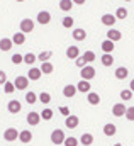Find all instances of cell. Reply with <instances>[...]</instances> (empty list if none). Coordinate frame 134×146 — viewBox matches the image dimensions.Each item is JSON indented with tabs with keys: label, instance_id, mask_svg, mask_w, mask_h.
<instances>
[{
	"label": "cell",
	"instance_id": "obj_1",
	"mask_svg": "<svg viewBox=\"0 0 134 146\" xmlns=\"http://www.w3.org/2000/svg\"><path fill=\"white\" fill-rule=\"evenodd\" d=\"M3 139H5V141H9V143H12V141L19 139V131H17L15 127H7V129L3 131Z\"/></svg>",
	"mask_w": 134,
	"mask_h": 146
},
{
	"label": "cell",
	"instance_id": "obj_2",
	"mask_svg": "<svg viewBox=\"0 0 134 146\" xmlns=\"http://www.w3.org/2000/svg\"><path fill=\"white\" fill-rule=\"evenodd\" d=\"M80 75H82V80H88V82H90V80L97 75V72H95V68H94V66L87 65V66H83V68H82V73H80Z\"/></svg>",
	"mask_w": 134,
	"mask_h": 146
},
{
	"label": "cell",
	"instance_id": "obj_3",
	"mask_svg": "<svg viewBox=\"0 0 134 146\" xmlns=\"http://www.w3.org/2000/svg\"><path fill=\"white\" fill-rule=\"evenodd\" d=\"M65 141V133H63V129H54L53 133H51V143L53 145H61Z\"/></svg>",
	"mask_w": 134,
	"mask_h": 146
},
{
	"label": "cell",
	"instance_id": "obj_4",
	"mask_svg": "<svg viewBox=\"0 0 134 146\" xmlns=\"http://www.w3.org/2000/svg\"><path fill=\"white\" fill-rule=\"evenodd\" d=\"M19 27H21V33H33L34 31V21L33 19H22L21 21V24H19Z\"/></svg>",
	"mask_w": 134,
	"mask_h": 146
},
{
	"label": "cell",
	"instance_id": "obj_5",
	"mask_svg": "<svg viewBox=\"0 0 134 146\" xmlns=\"http://www.w3.org/2000/svg\"><path fill=\"white\" fill-rule=\"evenodd\" d=\"M14 87H15L17 90H26V88L29 87V78H27V76H17L15 82H14Z\"/></svg>",
	"mask_w": 134,
	"mask_h": 146
},
{
	"label": "cell",
	"instance_id": "obj_6",
	"mask_svg": "<svg viewBox=\"0 0 134 146\" xmlns=\"http://www.w3.org/2000/svg\"><path fill=\"white\" fill-rule=\"evenodd\" d=\"M78 122H80V119L76 115H73V114L66 115V119H65V126H66L68 129H76L78 127Z\"/></svg>",
	"mask_w": 134,
	"mask_h": 146
},
{
	"label": "cell",
	"instance_id": "obj_7",
	"mask_svg": "<svg viewBox=\"0 0 134 146\" xmlns=\"http://www.w3.org/2000/svg\"><path fill=\"white\" fill-rule=\"evenodd\" d=\"M37 22H39L41 26L49 24V22H51V14H49L48 10H41V12L37 14Z\"/></svg>",
	"mask_w": 134,
	"mask_h": 146
},
{
	"label": "cell",
	"instance_id": "obj_8",
	"mask_svg": "<svg viewBox=\"0 0 134 146\" xmlns=\"http://www.w3.org/2000/svg\"><path fill=\"white\" fill-rule=\"evenodd\" d=\"M100 21H102V24H103V26H107V27H112V26L117 22L115 15H112V14H103Z\"/></svg>",
	"mask_w": 134,
	"mask_h": 146
},
{
	"label": "cell",
	"instance_id": "obj_9",
	"mask_svg": "<svg viewBox=\"0 0 134 146\" xmlns=\"http://www.w3.org/2000/svg\"><path fill=\"white\" fill-rule=\"evenodd\" d=\"M22 109V104L19 102V100H10L9 104H7V110L10 112V114H17V112H21Z\"/></svg>",
	"mask_w": 134,
	"mask_h": 146
},
{
	"label": "cell",
	"instance_id": "obj_10",
	"mask_svg": "<svg viewBox=\"0 0 134 146\" xmlns=\"http://www.w3.org/2000/svg\"><path fill=\"white\" fill-rule=\"evenodd\" d=\"M41 122V114L39 112H29L27 114V124L29 126H37Z\"/></svg>",
	"mask_w": 134,
	"mask_h": 146
},
{
	"label": "cell",
	"instance_id": "obj_11",
	"mask_svg": "<svg viewBox=\"0 0 134 146\" xmlns=\"http://www.w3.org/2000/svg\"><path fill=\"white\" fill-rule=\"evenodd\" d=\"M126 109H127V107H126L122 102H119V104H115V106L112 107V114H114L115 117H122V115L126 114Z\"/></svg>",
	"mask_w": 134,
	"mask_h": 146
},
{
	"label": "cell",
	"instance_id": "obj_12",
	"mask_svg": "<svg viewBox=\"0 0 134 146\" xmlns=\"http://www.w3.org/2000/svg\"><path fill=\"white\" fill-rule=\"evenodd\" d=\"M90 87H92V85H90L88 80H80L78 85H76V90L82 92V94H88V92H90Z\"/></svg>",
	"mask_w": 134,
	"mask_h": 146
},
{
	"label": "cell",
	"instance_id": "obj_13",
	"mask_svg": "<svg viewBox=\"0 0 134 146\" xmlns=\"http://www.w3.org/2000/svg\"><path fill=\"white\" fill-rule=\"evenodd\" d=\"M19 141H21V143H31V141H33V133H31L29 129L21 131V133H19Z\"/></svg>",
	"mask_w": 134,
	"mask_h": 146
},
{
	"label": "cell",
	"instance_id": "obj_14",
	"mask_svg": "<svg viewBox=\"0 0 134 146\" xmlns=\"http://www.w3.org/2000/svg\"><path fill=\"white\" fill-rule=\"evenodd\" d=\"M115 133H117V127H115V124H112V122H107L105 126H103V134L105 136H115Z\"/></svg>",
	"mask_w": 134,
	"mask_h": 146
},
{
	"label": "cell",
	"instance_id": "obj_15",
	"mask_svg": "<svg viewBox=\"0 0 134 146\" xmlns=\"http://www.w3.org/2000/svg\"><path fill=\"white\" fill-rule=\"evenodd\" d=\"M71 36H73L75 41H85V39H87V31H85V29H82V27H78V29H75V31H73V34H71Z\"/></svg>",
	"mask_w": 134,
	"mask_h": 146
},
{
	"label": "cell",
	"instance_id": "obj_16",
	"mask_svg": "<svg viewBox=\"0 0 134 146\" xmlns=\"http://www.w3.org/2000/svg\"><path fill=\"white\" fill-rule=\"evenodd\" d=\"M121 31H117V29H109V33H107V39H110L112 42H117V41H121Z\"/></svg>",
	"mask_w": 134,
	"mask_h": 146
},
{
	"label": "cell",
	"instance_id": "obj_17",
	"mask_svg": "<svg viewBox=\"0 0 134 146\" xmlns=\"http://www.w3.org/2000/svg\"><path fill=\"white\" fill-rule=\"evenodd\" d=\"M66 56L70 58V60H76V58L80 56V49H78V46H68Z\"/></svg>",
	"mask_w": 134,
	"mask_h": 146
},
{
	"label": "cell",
	"instance_id": "obj_18",
	"mask_svg": "<svg viewBox=\"0 0 134 146\" xmlns=\"http://www.w3.org/2000/svg\"><path fill=\"white\" fill-rule=\"evenodd\" d=\"M87 100H88V104H90V106H99V104H100V95H99V94H95V92H88Z\"/></svg>",
	"mask_w": 134,
	"mask_h": 146
},
{
	"label": "cell",
	"instance_id": "obj_19",
	"mask_svg": "<svg viewBox=\"0 0 134 146\" xmlns=\"http://www.w3.org/2000/svg\"><path fill=\"white\" fill-rule=\"evenodd\" d=\"M100 61H102L103 66H112V65H114V56H112V53H103L102 58H100Z\"/></svg>",
	"mask_w": 134,
	"mask_h": 146
},
{
	"label": "cell",
	"instance_id": "obj_20",
	"mask_svg": "<svg viewBox=\"0 0 134 146\" xmlns=\"http://www.w3.org/2000/svg\"><path fill=\"white\" fill-rule=\"evenodd\" d=\"M78 90H76V85H66L65 88H63V95L66 97V99H71V97H75V94H76Z\"/></svg>",
	"mask_w": 134,
	"mask_h": 146
},
{
	"label": "cell",
	"instance_id": "obj_21",
	"mask_svg": "<svg viewBox=\"0 0 134 146\" xmlns=\"http://www.w3.org/2000/svg\"><path fill=\"white\" fill-rule=\"evenodd\" d=\"M80 143L83 146H90L94 143V134H90V133H83L82 136H80Z\"/></svg>",
	"mask_w": 134,
	"mask_h": 146
},
{
	"label": "cell",
	"instance_id": "obj_22",
	"mask_svg": "<svg viewBox=\"0 0 134 146\" xmlns=\"http://www.w3.org/2000/svg\"><path fill=\"white\" fill-rule=\"evenodd\" d=\"M12 39H9V37H2L0 39V51H10V48H12Z\"/></svg>",
	"mask_w": 134,
	"mask_h": 146
},
{
	"label": "cell",
	"instance_id": "obj_23",
	"mask_svg": "<svg viewBox=\"0 0 134 146\" xmlns=\"http://www.w3.org/2000/svg\"><path fill=\"white\" fill-rule=\"evenodd\" d=\"M39 70H41L42 75H51V73L54 72V66H53L49 61H44V63H41V68H39Z\"/></svg>",
	"mask_w": 134,
	"mask_h": 146
},
{
	"label": "cell",
	"instance_id": "obj_24",
	"mask_svg": "<svg viewBox=\"0 0 134 146\" xmlns=\"http://www.w3.org/2000/svg\"><path fill=\"white\" fill-rule=\"evenodd\" d=\"M100 46H102V51H103V53H112V51H114V48H115V46H114V42H112L110 39L102 41Z\"/></svg>",
	"mask_w": 134,
	"mask_h": 146
},
{
	"label": "cell",
	"instance_id": "obj_25",
	"mask_svg": "<svg viewBox=\"0 0 134 146\" xmlns=\"http://www.w3.org/2000/svg\"><path fill=\"white\" fill-rule=\"evenodd\" d=\"M12 42L17 44V46L24 44V42H26V34H24V33H15V34L12 36Z\"/></svg>",
	"mask_w": 134,
	"mask_h": 146
},
{
	"label": "cell",
	"instance_id": "obj_26",
	"mask_svg": "<svg viewBox=\"0 0 134 146\" xmlns=\"http://www.w3.org/2000/svg\"><path fill=\"white\" fill-rule=\"evenodd\" d=\"M127 75H129V70L126 66H119L115 70V78L117 80H124V78H127Z\"/></svg>",
	"mask_w": 134,
	"mask_h": 146
},
{
	"label": "cell",
	"instance_id": "obj_27",
	"mask_svg": "<svg viewBox=\"0 0 134 146\" xmlns=\"http://www.w3.org/2000/svg\"><path fill=\"white\" fill-rule=\"evenodd\" d=\"M41 75H42V73H41L39 68H31L29 73H27V78H29V80H33V82H36V80H39V78H41Z\"/></svg>",
	"mask_w": 134,
	"mask_h": 146
},
{
	"label": "cell",
	"instance_id": "obj_28",
	"mask_svg": "<svg viewBox=\"0 0 134 146\" xmlns=\"http://www.w3.org/2000/svg\"><path fill=\"white\" fill-rule=\"evenodd\" d=\"M71 7H73V2H71V0H60V9H61L63 12H70Z\"/></svg>",
	"mask_w": 134,
	"mask_h": 146
},
{
	"label": "cell",
	"instance_id": "obj_29",
	"mask_svg": "<svg viewBox=\"0 0 134 146\" xmlns=\"http://www.w3.org/2000/svg\"><path fill=\"white\" fill-rule=\"evenodd\" d=\"M37 99H39L42 104H49V102H51V94H49V92H41V94L37 95Z\"/></svg>",
	"mask_w": 134,
	"mask_h": 146
},
{
	"label": "cell",
	"instance_id": "obj_30",
	"mask_svg": "<svg viewBox=\"0 0 134 146\" xmlns=\"http://www.w3.org/2000/svg\"><path fill=\"white\" fill-rule=\"evenodd\" d=\"M51 56H53V53H51V51H41V53H39V56H37V60H39L41 63H44V61H48Z\"/></svg>",
	"mask_w": 134,
	"mask_h": 146
},
{
	"label": "cell",
	"instance_id": "obj_31",
	"mask_svg": "<svg viewBox=\"0 0 134 146\" xmlns=\"http://www.w3.org/2000/svg\"><path fill=\"white\" fill-rule=\"evenodd\" d=\"M36 60H37V56H36L34 53H27V54H24V63H26V65H34Z\"/></svg>",
	"mask_w": 134,
	"mask_h": 146
},
{
	"label": "cell",
	"instance_id": "obj_32",
	"mask_svg": "<svg viewBox=\"0 0 134 146\" xmlns=\"http://www.w3.org/2000/svg\"><path fill=\"white\" fill-rule=\"evenodd\" d=\"M126 17H127V9L119 7V9L115 10V19H126Z\"/></svg>",
	"mask_w": 134,
	"mask_h": 146
},
{
	"label": "cell",
	"instance_id": "obj_33",
	"mask_svg": "<svg viewBox=\"0 0 134 146\" xmlns=\"http://www.w3.org/2000/svg\"><path fill=\"white\" fill-rule=\"evenodd\" d=\"M73 24H75V21H73L71 17H63V21H61V26H63L65 29H71Z\"/></svg>",
	"mask_w": 134,
	"mask_h": 146
},
{
	"label": "cell",
	"instance_id": "obj_34",
	"mask_svg": "<svg viewBox=\"0 0 134 146\" xmlns=\"http://www.w3.org/2000/svg\"><path fill=\"white\" fill-rule=\"evenodd\" d=\"M14 90H15V87H14V82H9V80H7V82L3 83V92H5V94H12Z\"/></svg>",
	"mask_w": 134,
	"mask_h": 146
},
{
	"label": "cell",
	"instance_id": "obj_35",
	"mask_svg": "<svg viewBox=\"0 0 134 146\" xmlns=\"http://www.w3.org/2000/svg\"><path fill=\"white\" fill-rule=\"evenodd\" d=\"M26 102H27V104H36V102H37V95H36L34 92H27V94H26Z\"/></svg>",
	"mask_w": 134,
	"mask_h": 146
},
{
	"label": "cell",
	"instance_id": "obj_36",
	"mask_svg": "<svg viewBox=\"0 0 134 146\" xmlns=\"http://www.w3.org/2000/svg\"><path fill=\"white\" fill-rule=\"evenodd\" d=\"M41 119H44V121H51L53 119V110L51 109H44L41 112Z\"/></svg>",
	"mask_w": 134,
	"mask_h": 146
},
{
	"label": "cell",
	"instance_id": "obj_37",
	"mask_svg": "<svg viewBox=\"0 0 134 146\" xmlns=\"http://www.w3.org/2000/svg\"><path fill=\"white\" fill-rule=\"evenodd\" d=\"M83 58H85L87 63H92V61H95V53L94 51H85L83 53Z\"/></svg>",
	"mask_w": 134,
	"mask_h": 146
},
{
	"label": "cell",
	"instance_id": "obj_38",
	"mask_svg": "<svg viewBox=\"0 0 134 146\" xmlns=\"http://www.w3.org/2000/svg\"><path fill=\"white\" fill-rule=\"evenodd\" d=\"M63 143H65V146H78L80 141H78L76 138H73V136H70V138H65V141H63Z\"/></svg>",
	"mask_w": 134,
	"mask_h": 146
},
{
	"label": "cell",
	"instance_id": "obj_39",
	"mask_svg": "<svg viewBox=\"0 0 134 146\" xmlns=\"http://www.w3.org/2000/svg\"><path fill=\"white\" fill-rule=\"evenodd\" d=\"M131 97H133L131 88H126V90H122V92H121V99H122V100H131Z\"/></svg>",
	"mask_w": 134,
	"mask_h": 146
},
{
	"label": "cell",
	"instance_id": "obj_40",
	"mask_svg": "<svg viewBox=\"0 0 134 146\" xmlns=\"http://www.w3.org/2000/svg\"><path fill=\"white\" fill-rule=\"evenodd\" d=\"M124 115H126V119H127V121H134V106L127 107V109H126V114H124Z\"/></svg>",
	"mask_w": 134,
	"mask_h": 146
},
{
	"label": "cell",
	"instance_id": "obj_41",
	"mask_svg": "<svg viewBox=\"0 0 134 146\" xmlns=\"http://www.w3.org/2000/svg\"><path fill=\"white\" fill-rule=\"evenodd\" d=\"M10 60H12L14 65H21V63H24V56H22V54H14Z\"/></svg>",
	"mask_w": 134,
	"mask_h": 146
},
{
	"label": "cell",
	"instance_id": "obj_42",
	"mask_svg": "<svg viewBox=\"0 0 134 146\" xmlns=\"http://www.w3.org/2000/svg\"><path fill=\"white\" fill-rule=\"evenodd\" d=\"M87 65H88V63L85 61L83 56H78V58H76V66H78V68H83V66H87Z\"/></svg>",
	"mask_w": 134,
	"mask_h": 146
},
{
	"label": "cell",
	"instance_id": "obj_43",
	"mask_svg": "<svg viewBox=\"0 0 134 146\" xmlns=\"http://www.w3.org/2000/svg\"><path fill=\"white\" fill-rule=\"evenodd\" d=\"M7 82V73L5 72H0V85H3Z\"/></svg>",
	"mask_w": 134,
	"mask_h": 146
},
{
	"label": "cell",
	"instance_id": "obj_44",
	"mask_svg": "<svg viewBox=\"0 0 134 146\" xmlns=\"http://www.w3.org/2000/svg\"><path fill=\"white\" fill-rule=\"evenodd\" d=\"M60 112H61L63 115H70V109H68V107H65V106H63V107H60Z\"/></svg>",
	"mask_w": 134,
	"mask_h": 146
},
{
	"label": "cell",
	"instance_id": "obj_45",
	"mask_svg": "<svg viewBox=\"0 0 134 146\" xmlns=\"http://www.w3.org/2000/svg\"><path fill=\"white\" fill-rule=\"evenodd\" d=\"M71 2H73V3H76V5H83L87 0H71Z\"/></svg>",
	"mask_w": 134,
	"mask_h": 146
},
{
	"label": "cell",
	"instance_id": "obj_46",
	"mask_svg": "<svg viewBox=\"0 0 134 146\" xmlns=\"http://www.w3.org/2000/svg\"><path fill=\"white\" fill-rule=\"evenodd\" d=\"M129 88H131V92H134V78L131 80V83H129Z\"/></svg>",
	"mask_w": 134,
	"mask_h": 146
},
{
	"label": "cell",
	"instance_id": "obj_47",
	"mask_svg": "<svg viewBox=\"0 0 134 146\" xmlns=\"http://www.w3.org/2000/svg\"><path fill=\"white\" fill-rule=\"evenodd\" d=\"M114 146H122V145H121V143H117V145H114Z\"/></svg>",
	"mask_w": 134,
	"mask_h": 146
},
{
	"label": "cell",
	"instance_id": "obj_48",
	"mask_svg": "<svg viewBox=\"0 0 134 146\" xmlns=\"http://www.w3.org/2000/svg\"><path fill=\"white\" fill-rule=\"evenodd\" d=\"M15 2H24V0H15Z\"/></svg>",
	"mask_w": 134,
	"mask_h": 146
},
{
	"label": "cell",
	"instance_id": "obj_49",
	"mask_svg": "<svg viewBox=\"0 0 134 146\" xmlns=\"http://www.w3.org/2000/svg\"><path fill=\"white\" fill-rule=\"evenodd\" d=\"M124 2H131V0H124Z\"/></svg>",
	"mask_w": 134,
	"mask_h": 146
}]
</instances>
